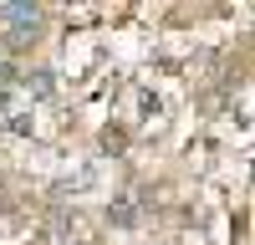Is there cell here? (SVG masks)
Returning a JSON list of instances; mask_svg holds the SVG:
<instances>
[{
  "label": "cell",
  "instance_id": "cell-1",
  "mask_svg": "<svg viewBox=\"0 0 255 245\" xmlns=\"http://www.w3.org/2000/svg\"><path fill=\"white\" fill-rule=\"evenodd\" d=\"M133 215H138V210H133V199H118L113 210H108V220H113V225H133Z\"/></svg>",
  "mask_w": 255,
  "mask_h": 245
},
{
  "label": "cell",
  "instance_id": "cell-3",
  "mask_svg": "<svg viewBox=\"0 0 255 245\" xmlns=\"http://www.w3.org/2000/svg\"><path fill=\"white\" fill-rule=\"evenodd\" d=\"M0 108H5V87H0Z\"/></svg>",
  "mask_w": 255,
  "mask_h": 245
},
{
  "label": "cell",
  "instance_id": "cell-2",
  "mask_svg": "<svg viewBox=\"0 0 255 245\" xmlns=\"http://www.w3.org/2000/svg\"><path fill=\"white\" fill-rule=\"evenodd\" d=\"M26 87H31V92H36V97H46V92H51V77H46V72H36V77H31V82H26Z\"/></svg>",
  "mask_w": 255,
  "mask_h": 245
}]
</instances>
